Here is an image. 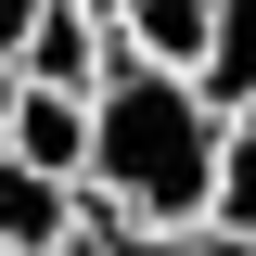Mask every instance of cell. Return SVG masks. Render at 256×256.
<instances>
[{
  "label": "cell",
  "instance_id": "obj_4",
  "mask_svg": "<svg viewBox=\"0 0 256 256\" xmlns=\"http://www.w3.org/2000/svg\"><path fill=\"white\" fill-rule=\"evenodd\" d=\"M0 154L38 166V180H77V166H90V102H77V90H26L13 128H0Z\"/></svg>",
  "mask_w": 256,
  "mask_h": 256
},
{
  "label": "cell",
  "instance_id": "obj_6",
  "mask_svg": "<svg viewBox=\"0 0 256 256\" xmlns=\"http://www.w3.org/2000/svg\"><path fill=\"white\" fill-rule=\"evenodd\" d=\"M116 52L192 77V64H205V0H116Z\"/></svg>",
  "mask_w": 256,
  "mask_h": 256
},
{
  "label": "cell",
  "instance_id": "obj_8",
  "mask_svg": "<svg viewBox=\"0 0 256 256\" xmlns=\"http://www.w3.org/2000/svg\"><path fill=\"white\" fill-rule=\"evenodd\" d=\"M64 256H180V244H154V230H116V218H77V244Z\"/></svg>",
  "mask_w": 256,
  "mask_h": 256
},
{
  "label": "cell",
  "instance_id": "obj_2",
  "mask_svg": "<svg viewBox=\"0 0 256 256\" xmlns=\"http://www.w3.org/2000/svg\"><path fill=\"white\" fill-rule=\"evenodd\" d=\"M102 64H116V26L77 13V0H52V13L26 26V52H13V77H26V90H77V102H90Z\"/></svg>",
  "mask_w": 256,
  "mask_h": 256
},
{
  "label": "cell",
  "instance_id": "obj_7",
  "mask_svg": "<svg viewBox=\"0 0 256 256\" xmlns=\"http://www.w3.org/2000/svg\"><path fill=\"white\" fill-rule=\"evenodd\" d=\"M205 218L256 244V116H230V154H218V205H205Z\"/></svg>",
  "mask_w": 256,
  "mask_h": 256
},
{
  "label": "cell",
  "instance_id": "obj_3",
  "mask_svg": "<svg viewBox=\"0 0 256 256\" xmlns=\"http://www.w3.org/2000/svg\"><path fill=\"white\" fill-rule=\"evenodd\" d=\"M77 218H90V192H77V180H38V166L0 154V256H64Z\"/></svg>",
  "mask_w": 256,
  "mask_h": 256
},
{
  "label": "cell",
  "instance_id": "obj_9",
  "mask_svg": "<svg viewBox=\"0 0 256 256\" xmlns=\"http://www.w3.org/2000/svg\"><path fill=\"white\" fill-rule=\"evenodd\" d=\"M38 13H52V0H0V64L26 52V26H38Z\"/></svg>",
  "mask_w": 256,
  "mask_h": 256
},
{
  "label": "cell",
  "instance_id": "obj_11",
  "mask_svg": "<svg viewBox=\"0 0 256 256\" xmlns=\"http://www.w3.org/2000/svg\"><path fill=\"white\" fill-rule=\"evenodd\" d=\"M77 13H102V26H116V0H77Z\"/></svg>",
  "mask_w": 256,
  "mask_h": 256
},
{
  "label": "cell",
  "instance_id": "obj_1",
  "mask_svg": "<svg viewBox=\"0 0 256 256\" xmlns=\"http://www.w3.org/2000/svg\"><path fill=\"white\" fill-rule=\"evenodd\" d=\"M218 154H230V116L192 90V77L128 64V52L102 64V90H90V166H77L90 218L180 244V230H205V205H218Z\"/></svg>",
  "mask_w": 256,
  "mask_h": 256
},
{
  "label": "cell",
  "instance_id": "obj_5",
  "mask_svg": "<svg viewBox=\"0 0 256 256\" xmlns=\"http://www.w3.org/2000/svg\"><path fill=\"white\" fill-rule=\"evenodd\" d=\"M192 90L218 102V116H256V0H205V64H192Z\"/></svg>",
  "mask_w": 256,
  "mask_h": 256
},
{
  "label": "cell",
  "instance_id": "obj_10",
  "mask_svg": "<svg viewBox=\"0 0 256 256\" xmlns=\"http://www.w3.org/2000/svg\"><path fill=\"white\" fill-rule=\"evenodd\" d=\"M13 102H26V77H13V64H0V128H13Z\"/></svg>",
  "mask_w": 256,
  "mask_h": 256
}]
</instances>
